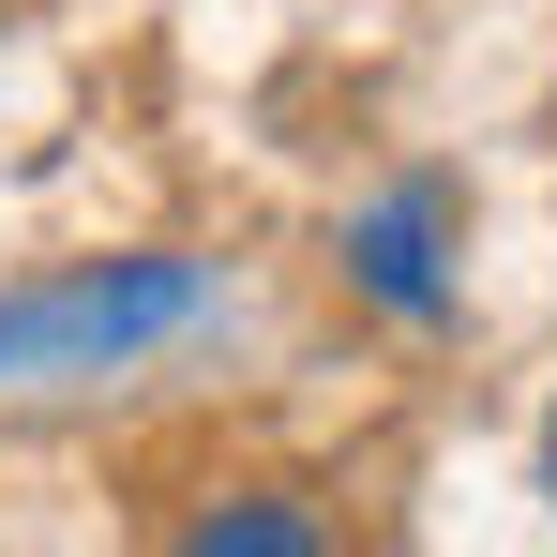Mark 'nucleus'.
<instances>
[{
	"label": "nucleus",
	"mask_w": 557,
	"mask_h": 557,
	"mask_svg": "<svg viewBox=\"0 0 557 557\" xmlns=\"http://www.w3.org/2000/svg\"><path fill=\"white\" fill-rule=\"evenodd\" d=\"M166 317H196V272H121V286H61V301H30V317H0V362H121V347H151Z\"/></svg>",
	"instance_id": "obj_1"
},
{
	"label": "nucleus",
	"mask_w": 557,
	"mask_h": 557,
	"mask_svg": "<svg viewBox=\"0 0 557 557\" xmlns=\"http://www.w3.org/2000/svg\"><path fill=\"white\" fill-rule=\"evenodd\" d=\"M543 497H557V422H543Z\"/></svg>",
	"instance_id": "obj_4"
},
{
	"label": "nucleus",
	"mask_w": 557,
	"mask_h": 557,
	"mask_svg": "<svg viewBox=\"0 0 557 557\" xmlns=\"http://www.w3.org/2000/svg\"><path fill=\"white\" fill-rule=\"evenodd\" d=\"M437 242H453V196L392 182L362 226H347V286H362L376 317H437V301H453V257H437Z\"/></svg>",
	"instance_id": "obj_2"
},
{
	"label": "nucleus",
	"mask_w": 557,
	"mask_h": 557,
	"mask_svg": "<svg viewBox=\"0 0 557 557\" xmlns=\"http://www.w3.org/2000/svg\"><path fill=\"white\" fill-rule=\"evenodd\" d=\"M301 512H196V557H301Z\"/></svg>",
	"instance_id": "obj_3"
}]
</instances>
